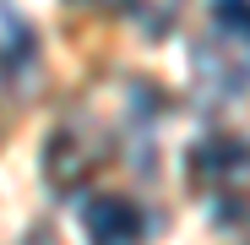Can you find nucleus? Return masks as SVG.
Listing matches in <instances>:
<instances>
[{"label":"nucleus","instance_id":"2","mask_svg":"<svg viewBox=\"0 0 250 245\" xmlns=\"http://www.w3.org/2000/svg\"><path fill=\"white\" fill-rule=\"evenodd\" d=\"M207 17H212L218 33L250 44V0H207Z\"/></svg>","mask_w":250,"mask_h":245},{"label":"nucleus","instance_id":"1","mask_svg":"<svg viewBox=\"0 0 250 245\" xmlns=\"http://www.w3.org/2000/svg\"><path fill=\"white\" fill-rule=\"evenodd\" d=\"M82 229L104 245H125V240H142L147 234V213L136 207L131 196H87L82 201Z\"/></svg>","mask_w":250,"mask_h":245}]
</instances>
